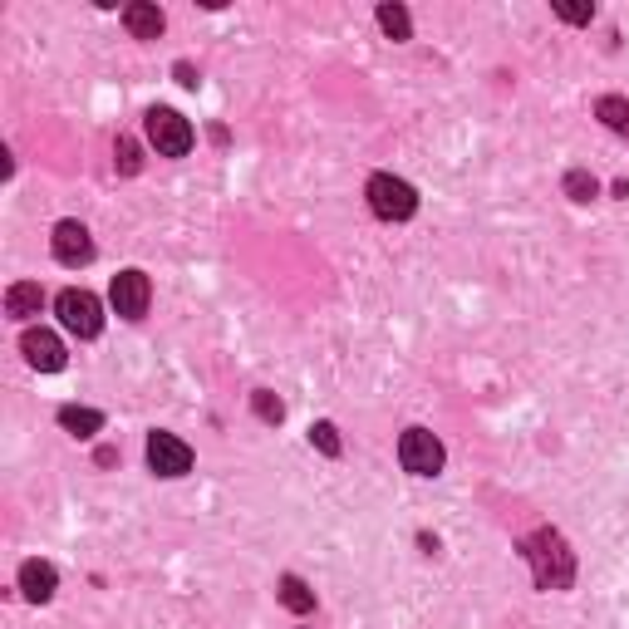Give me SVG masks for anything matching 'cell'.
<instances>
[{"instance_id":"cell-17","label":"cell","mask_w":629,"mask_h":629,"mask_svg":"<svg viewBox=\"0 0 629 629\" xmlns=\"http://www.w3.org/2000/svg\"><path fill=\"white\" fill-rule=\"evenodd\" d=\"M561 187H566L571 202H590V197H600V182H595L585 168H571L566 177H561Z\"/></svg>"},{"instance_id":"cell-18","label":"cell","mask_w":629,"mask_h":629,"mask_svg":"<svg viewBox=\"0 0 629 629\" xmlns=\"http://www.w3.org/2000/svg\"><path fill=\"white\" fill-rule=\"evenodd\" d=\"M251 413H256L261 423H281V418H286V403L276 399L271 389H256V394H251Z\"/></svg>"},{"instance_id":"cell-8","label":"cell","mask_w":629,"mask_h":629,"mask_svg":"<svg viewBox=\"0 0 629 629\" xmlns=\"http://www.w3.org/2000/svg\"><path fill=\"white\" fill-rule=\"evenodd\" d=\"M50 246H55V261L59 266H89L94 261V241H89V227L84 222H59L55 236H50Z\"/></svg>"},{"instance_id":"cell-2","label":"cell","mask_w":629,"mask_h":629,"mask_svg":"<svg viewBox=\"0 0 629 629\" xmlns=\"http://www.w3.org/2000/svg\"><path fill=\"white\" fill-rule=\"evenodd\" d=\"M364 197H369V212L384 217V222H408V217L418 212V192H413V182H403V177H394V172H374L369 187H364Z\"/></svg>"},{"instance_id":"cell-9","label":"cell","mask_w":629,"mask_h":629,"mask_svg":"<svg viewBox=\"0 0 629 629\" xmlns=\"http://www.w3.org/2000/svg\"><path fill=\"white\" fill-rule=\"evenodd\" d=\"M20 354H25L30 369H40V374H59V369H64V344H59V335H50V330H25V335H20Z\"/></svg>"},{"instance_id":"cell-14","label":"cell","mask_w":629,"mask_h":629,"mask_svg":"<svg viewBox=\"0 0 629 629\" xmlns=\"http://www.w3.org/2000/svg\"><path fill=\"white\" fill-rule=\"evenodd\" d=\"M276 595H281V605H286L290 615H310V610H315V590H310L300 575H281Z\"/></svg>"},{"instance_id":"cell-13","label":"cell","mask_w":629,"mask_h":629,"mask_svg":"<svg viewBox=\"0 0 629 629\" xmlns=\"http://www.w3.org/2000/svg\"><path fill=\"white\" fill-rule=\"evenodd\" d=\"M40 305H45V290L35 281H20V286L5 290V315L10 320H30V315H40Z\"/></svg>"},{"instance_id":"cell-15","label":"cell","mask_w":629,"mask_h":629,"mask_svg":"<svg viewBox=\"0 0 629 629\" xmlns=\"http://www.w3.org/2000/svg\"><path fill=\"white\" fill-rule=\"evenodd\" d=\"M595 118H600L610 133H629V99H620V94L595 99Z\"/></svg>"},{"instance_id":"cell-4","label":"cell","mask_w":629,"mask_h":629,"mask_svg":"<svg viewBox=\"0 0 629 629\" xmlns=\"http://www.w3.org/2000/svg\"><path fill=\"white\" fill-rule=\"evenodd\" d=\"M148 143L158 148V158H187L192 153V123L177 109H148Z\"/></svg>"},{"instance_id":"cell-11","label":"cell","mask_w":629,"mask_h":629,"mask_svg":"<svg viewBox=\"0 0 629 629\" xmlns=\"http://www.w3.org/2000/svg\"><path fill=\"white\" fill-rule=\"evenodd\" d=\"M20 590H25V600L45 605V600H55L59 571L50 566V561H25V566H20Z\"/></svg>"},{"instance_id":"cell-5","label":"cell","mask_w":629,"mask_h":629,"mask_svg":"<svg viewBox=\"0 0 629 629\" xmlns=\"http://www.w3.org/2000/svg\"><path fill=\"white\" fill-rule=\"evenodd\" d=\"M399 462H403V472H413V477H438L448 453H443V443L428 428H408L399 438Z\"/></svg>"},{"instance_id":"cell-10","label":"cell","mask_w":629,"mask_h":629,"mask_svg":"<svg viewBox=\"0 0 629 629\" xmlns=\"http://www.w3.org/2000/svg\"><path fill=\"white\" fill-rule=\"evenodd\" d=\"M123 25H128L133 40H158L168 30V15L158 5H148V0H133V5H123Z\"/></svg>"},{"instance_id":"cell-7","label":"cell","mask_w":629,"mask_h":629,"mask_svg":"<svg viewBox=\"0 0 629 629\" xmlns=\"http://www.w3.org/2000/svg\"><path fill=\"white\" fill-rule=\"evenodd\" d=\"M148 467L158 477H187L192 472V448L177 433H148Z\"/></svg>"},{"instance_id":"cell-22","label":"cell","mask_w":629,"mask_h":629,"mask_svg":"<svg viewBox=\"0 0 629 629\" xmlns=\"http://www.w3.org/2000/svg\"><path fill=\"white\" fill-rule=\"evenodd\" d=\"M172 74H177V84H187V89H197V69H192L187 59H177V64H172Z\"/></svg>"},{"instance_id":"cell-12","label":"cell","mask_w":629,"mask_h":629,"mask_svg":"<svg viewBox=\"0 0 629 629\" xmlns=\"http://www.w3.org/2000/svg\"><path fill=\"white\" fill-rule=\"evenodd\" d=\"M59 428L74 433V438H94V433H104V413H99V408H84V403H64V408H59Z\"/></svg>"},{"instance_id":"cell-1","label":"cell","mask_w":629,"mask_h":629,"mask_svg":"<svg viewBox=\"0 0 629 629\" xmlns=\"http://www.w3.org/2000/svg\"><path fill=\"white\" fill-rule=\"evenodd\" d=\"M526 561H531V575H536V585L541 590H571L575 580V551L566 546V536L561 531H551V526H541L526 546Z\"/></svg>"},{"instance_id":"cell-19","label":"cell","mask_w":629,"mask_h":629,"mask_svg":"<svg viewBox=\"0 0 629 629\" xmlns=\"http://www.w3.org/2000/svg\"><path fill=\"white\" fill-rule=\"evenodd\" d=\"M114 163H118L123 177H138V172H143V153H138V143H133V138H118V143H114Z\"/></svg>"},{"instance_id":"cell-6","label":"cell","mask_w":629,"mask_h":629,"mask_svg":"<svg viewBox=\"0 0 629 629\" xmlns=\"http://www.w3.org/2000/svg\"><path fill=\"white\" fill-rule=\"evenodd\" d=\"M109 300H114V310L123 320H143L148 305H153V281L143 271H118L114 286H109Z\"/></svg>"},{"instance_id":"cell-16","label":"cell","mask_w":629,"mask_h":629,"mask_svg":"<svg viewBox=\"0 0 629 629\" xmlns=\"http://www.w3.org/2000/svg\"><path fill=\"white\" fill-rule=\"evenodd\" d=\"M379 30H384L389 40H408V35H413V15H408L403 5H379Z\"/></svg>"},{"instance_id":"cell-21","label":"cell","mask_w":629,"mask_h":629,"mask_svg":"<svg viewBox=\"0 0 629 629\" xmlns=\"http://www.w3.org/2000/svg\"><path fill=\"white\" fill-rule=\"evenodd\" d=\"M556 15H561L566 25H590V20H595V5H566V0H561Z\"/></svg>"},{"instance_id":"cell-3","label":"cell","mask_w":629,"mask_h":629,"mask_svg":"<svg viewBox=\"0 0 629 629\" xmlns=\"http://www.w3.org/2000/svg\"><path fill=\"white\" fill-rule=\"evenodd\" d=\"M55 315L59 325L69 330V335H79V340H99V330H104V305H99V295H89V290H59L55 295Z\"/></svg>"},{"instance_id":"cell-20","label":"cell","mask_w":629,"mask_h":629,"mask_svg":"<svg viewBox=\"0 0 629 629\" xmlns=\"http://www.w3.org/2000/svg\"><path fill=\"white\" fill-rule=\"evenodd\" d=\"M310 443H315L325 458H340V433H335V423H315V428H310Z\"/></svg>"}]
</instances>
